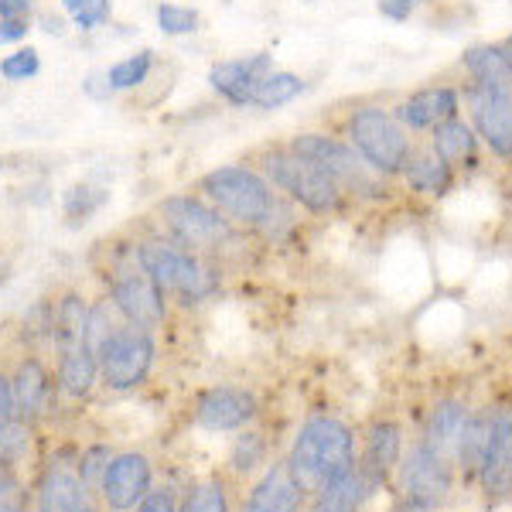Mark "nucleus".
I'll return each mask as SVG.
<instances>
[{
	"mask_svg": "<svg viewBox=\"0 0 512 512\" xmlns=\"http://www.w3.org/2000/svg\"><path fill=\"white\" fill-rule=\"evenodd\" d=\"M420 4H424V0H379V14L390 21H410V14H414Z\"/></svg>",
	"mask_w": 512,
	"mask_h": 512,
	"instance_id": "39",
	"label": "nucleus"
},
{
	"mask_svg": "<svg viewBox=\"0 0 512 512\" xmlns=\"http://www.w3.org/2000/svg\"><path fill=\"white\" fill-rule=\"evenodd\" d=\"M355 461H359V451H355L352 427L332 414H315L297 427L284 465L294 475V482L311 495L321 485L352 472Z\"/></svg>",
	"mask_w": 512,
	"mask_h": 512,
	"instance_id": "2",
	"label": "nucleus"
},
{
	"mask_svg": "<svg viewBox=\"0 0 512 512\" xmlns=\"http://www.w3.org/2000/svg\"><path fill=\"white\" fill-rule=\"evenodd\" d=\"M454 461L417 437L393 475L396 512H437L454 492Z\"/></svg>",
	"mask_w": 512,
	"mask_h": 512,
	"instance_id": "6",
	"label": "nucleus"
},
{
	"mask_svg": "<svg viewBox=\"0 0 512 512\" xmlns=\"http://www.w3.org/2000/svg\"><path fill=\"white\" fill-rule=\"evenodd\" d=\"M349 144L362 154V161L376 171V175L390 178L400 175L407 158L414 154L407 130L396 123L393 113L379 110V106H366L355 110L349 117Z\"/></svg>",
	"mask_w": 512,
	"mask_h": 512,
	"instance_id": "10",
	"label": "nucleus"
},
{
	"mask_svg": "<svg viewBox=\"0 0 512 512\" xmlns=\"http://www.w3.org/2000/svg\"><path fill=\"white\" fill-rule=\"evenodd\" d=\"M31 31V21H0V45H11V41H24Z\"/></svg>",
	"mask_w": 512,
	"mask_h": 512,
	"instance_id": "43",
	"label": "nucleus"
},
{
	"mask_svg": "<svg viewBox=\"0 0 512 512\" xmlns=\"http://www.w3.org/2000/svg\"><path fill=\"white\" fill-rule=\"evenodd\" d=\"M431 151L451 168H472L478 161V137L465 120L451 117L434 127L431 137Z\"/></svg>",
	"mask_w": 512,
	"mask_h": 512,
	"instance_id": "26",
	"label": "nucleus"
},
{
	"mask_svg": "<svg viewBox=\"0 0 512 512\" xmlns=\"http://www.w3.org/2000/svg\"><path fill=\"white\" fill-rule=\"evenodd\" d=\"M4 280H7V263L0 260V284H4Z\"/></svg>",
	"mask_w": 512,
	"mask_h": 512,
	"instance_id": "45",
	"label": "nucleus"
},
{
	"mask_svg": "<svg viewBox=\"0 0 512 512\" xmlns=\"http://www.w3.org/2000/svg\"><path fill=\"white\" fill-rule=\"evenodd\" d=\"M0 458L18 472L24 482L38 475L41 468V441H38V424H28V420L14 417L11 424L0 431Z\"/></svg>",
	"mask_w": 512,
	"mask_h": 512,
	"instance_id": "24",
	"label": "nucleus"
},
{
	"mask_svg": "<svg viewBox=\"0 0 512 512\" xmlns=\"http://www.w3.org/2000/svg\"><path fill=\"white\" fill-rule=\"evenodd\" d=\"M287 147H291L294 154H301L304 161L315 164L318 171H325V175L342 188V195L345 192L362 195V198L386 195L383 175H376V171L362 161V154L355 151L352 144H345V140L328 137V134H297L291 137Z\"/></svg>",
	"mask_w": 512,
	"mask_h": 512,
	"instance_id": "8",
	"label": "nucleus"
},
{
	"mask_svg": "<svg viewBox=\"0 0 512 512\" xmlns=\"http://www.w3.org/2000/svg\"><path fill=\"white\" fill-rule=\"evenodd\" d=\"M11 396H14V414L28 424H41L52 414L59 390H55V373L48 369V362L41 359V352L24 349L18 362L11 366Z\"/></svg>",
	"mask_w": 512,
	"mask_h": 512,
	"instance_id": "14",
	"label": "nucleus"
},
{
	"mask_svg": "<svg viewBox=\"0 0 512 512\" xmlns=\"http://www.w3.org/2000/svg\"><path fill=\"white\" fill-rule=\"evenodd\" d=\"M260 175L267 178L277 192H284L291 202L315 212V216H328V212H335L338 205H342V188H338L325 171H318L311 161L294 154L291 147H277V151L263 154Z\"/></svg>",
	"mask_w": 512,
	"mask_h": 512,
	"instance_id": "7",
	"label": "nucleus"
},
{
	"mask_svg": "<svg viewBox=\"0 0 512 512\" xmlns=\"http://www.w3.org/2000/svg\"><path fill=\"white\" fill-rule=\"evenodd\" d=\"M158 28L171 38L192 35V31H198V11L195 7H185V4H161L158 7Z\"/></svg>",
	"mask_w": 512,
	"mask_h": 512,
	"instance_id": "35",
	"label": "nucleus"
},
{
	"mask_svg": "<svg viewBox=\"0 0 512 512\" xmlns=\"http://www.w3.org/2000/svg\"><path fill=\"white\" fill-rule=\"evenodd\" d=\"M400 175L407 178V185L420 195H448V188L454 181V168L444 164L434 151H424V154H410Z\"/></svg>",
	"mask_w": 512,
	"mask_h": 512,
	"instance_id": "30",
	"label": "nucleus"
},
{
	"mask_svg": "<svg viewBox=\"0 0 512 512\" xmlns=\"http://www.w3.org/2000/svg\"><path fill=\"white\" fill-rule=\"evenodd\" d=\"M154 489V465L144 451H113L99 478V502L106 512H134V506Z\"/></svg>",
	"mask_w": 512,
	"mask_h": 512,
	"instance_id": "13",
	"label": "nucleus"
},
{
	"mask_svg": "<svg viewBox=\"0 0 512 512\" xmlns=\"http://www.w3.org/2000/svg\"><path fill=\"white\" fill-rule=\"evenodd\" d=\"M0 512H31V492L24 489L18 495H7V499H0Z\"/></svg>",
	"mask_w": 512,
	"mask_h": 512,
	"instance_id": "44",
	"label": "nucleus"
},
{
	"mask_svg": "<svg viewBox=\"0 0 512 512\" xmlns=\"http://www.w3.org/2000/svg\"><path fill=\"white\" fill-rule=\"evenodd\" d=\"M55 390L65 400H86L99 383V362L96 352L89 345H76V349H65L55 355Z\"/></svg>",
	"mask_w": 512,
	"mask_h": 512,
	"instance_id": "22",
	"label": "nucleus"
},
{
	"mask_svg": "<svg viewBox=\"0 0 512 512\" xmlns=\"http://www.w3.org/2000/svg\"><path fill=\"white\" fill-rule=\"evenodd\" d=\"M158 216L168 239L198 256L222 253L239 243V226H233L216 205H209L198 192H178L161 198Z\"/></svg>",
	"mask_w": 512,
	"mask_h": 512,
	"instance_id": "5",
	"label": "nucleus"
},
{
	"mask_svg": "<svg viewBox=\"0 0 512 512\" xmlns=\"http://www.w3.org/2000/svg\"><path fill=\"white\" fill-rule=\"evenodd\" d=\"M461 65L468 69V76L475 79V86H489V89H512V62L506 55V48L495 45H475L465 52Z\"/></svg>",
	"mask_w": 512,
	"mask_h": 512,
	"instance_id": "28",
	"label": "nucleus"
},
{
	"mask_svg": "<svg viewBox=\"0 0 512 512\" xmlns=\"http://www.w3.org/2000/svg\"><path fill=\"white\" fill-rule=\"evenodd\" d=\"M106 18H110V0H76L72 21L79 31H96L99 24H106Z\"/></svg>",
	"mask_w": 512,
	"mask_h": 512,
	"instance_id": "37",
	"label": "nucleus"
},
{
	"mask_svg": "<svg viewBox=\"0 0 512 512\" xmlns=\"http://www.w3.org/2000/svg\"><path fill=\"white\" fill-rule=\"evenodd\" d=\"M38 69H41V59L35 48H18V52L0 59V79H7V82H24V79L38 76Z\"/></svg>",
	"mask_w": 512,
	"mask_h": 512,
	"instance_id": "36",
	"label": "nucleus"
},
{
	"mask_svg": "<svg viewBox=\"0 0 512 512\" xmlns=\"http://www.w3.org/2000/svg\"><path fill=\"white\" fill-rule=\"evenodd\" d=\"M24 489H28V482H24V478L14 472L4 458H0V499H7V495H18Z\"/></svg>",
	"mask_w": 512,
	"mask_h": 512,
	"instance_id": "42",
	"label": "nucleus"
},
{
	"mask_svg": "<svg viewBox=\"0 0 512 512\" xmlns=\"http://www.w3.org/2000/svg\"><path fill=\"white\" fill-rule=\"evenodd\" d=\"M393 117L403 130H434L437 123L458 117V93L448 86L420 89V93H414L396 106Z\"/></svg>",
	"mask_w": 512,
	"mask_h": 512,
	"instance_id": "20",
	"label": "nucleus"
},
{
	"mask_svg": "<svg viewBox=\"0 0 512 512\" xmlns=\"http://www.w3.org/2000/svg\"><path fill=\"white\" fill-rule=\"evenodd\" d=\"M267 72H274V59L267 52H253L243 59H226L216 62L209 69V86L233 106H250L253 93L260 89V82Z\"/></svg>",
	"mask_w": 512,
	"mask_h": 512,
	"instance_id": "19",
	"label": "nucleus"
},
{
	"mask_svg": "<svg viewBox=\"0 0 512 512\" xmlns=\"http://www.w3.org/2000/svg\"><path fill=\"white\" fill-rule=\"evenodd\" d=\"M195 192L239 229H263L274 236V222H291L274 185L250 164H222V168L205 171Z\"/></svg>",
	"mask_w": 512,
	"mask_h": 512,
	"instance_id": "1",
	"label": "nucleus"
},
{
	"mask_svg": "<svg viewBox=\"0 0 512 512\" xmlns=\"http://www.w3.org/2000/svg\"><path fill=\"white\" fill-rule=\"evenodd\" d=\"M256 414H260V403L256 396L246 390V386H209L195 396V407H192V420L195 427L209 434H233L250 427Z\"/></svg>",
	"mask_w": 512,
	"mask_h": 512,
	"instance_id": "15",
	"label": "nucleus"
},
{
	"mask_svg": "<svg viewBox=\"0 0 512 512\" xmlns=\"http://www.w3.org/2000/svg\"><path fill=\"white\" fill-rule=\"evenodd\" d=\"M110 458H113L110 444H89V448H82L76 454V468H79L82 482H86L96 495H99V478H103L106 465H110Z\"/></svg>",
	"mask_w": 512,
	"mask_h": 512,
	"instance_id": "34",
	"label": "nucleus"
},
{
	"mask_svg": "<svg viewBox=\"0 0 512 512\" xmlns=\"http://www.w3.org/2000/svg\"><path fill=\"white\" fill-rule=\"evenodd\" d=\"M31 512H103V502L82 482L76 458L55 454L31 478Z\"/></svg>",
	"mask_w": 512,
	"mask_h": 512,
	"instance_id": "11",
	"label": "nucleus"
},
{
	"mask_svg": "<svg viewBox=\"0 0 512 512\" xmlns=\"http://www.w3.org/2000/svg\"><path fill=\"white\" fill-rule=\"evenodd\" d=\"M154 355H158L154 332L123 321V325L113 328L110 338H106V342L99 345V352H96L99 383H103L110 393L137 390V386L147 383V376H151Z\"/></svg>",
	"mask_w": 512,
	"mask_h": 512,
	"instance_id": "9",
	"label": "nucleus"
},
{
	"mask_svg": "<svg viewBox=\"0 0 512 512\" xmlns=\"http://www.w3.org/2000/svg\"><path fill=\"white\" fill-rule=\"evenodd\" d=\"M373 492V482L355 465L352 472H345L342 478L311 492L308 502H304V512H362V506L373 499Z\"/></svg>",
	"mask_w": 512,
	"mask_h": 512,
	"instance_id": "21",
	"label": "nucleus"
},
{
	"mask_svg": "<svg viewBox=\"0 0 512 512\" xmlns=\"http://www.w3.org/2000/svg\"><path fill=\"white\" fill-rule=\"evenodd\" d=\"M178 506H181V495L171 485H154L134 506V512H178Z\"/></svg>",
	"mask_w": 512,
	"mask_h": 512,
	"instance_id": "38",
	"label": "nucleus"
},
{
	"mask_svg": "<svg viewBox=\"0 0 512 512\" xmlns=\"http://www.w3.org/2000/svg\"><path fill=\"white\" fill-rule=\"evenodd\" d=\"M304 502H308V492L294 482L284 461H274L256 475L236 512H304Z\"/></svg>",
	"mask_w": 512,
	"mask_h": 512,
	"instance_id": "18",
	"label": "nucleus"
},
{
	"mask_svg": "<svg viewBox=\"0 0 512 512\" xmlns=\"http://www.w3.org/2000/svg\"><path fill=\"white\" fill-rule=\"evenodd\" d=\"M465 103L472 113V127L489 144V151L512 158V89H489L472 82Z\"/></svg>",
	"mask_w": 512,
	"mask_h": 512,
	"instance_id": "16",
	"label": "nucleus"
},
{
	"mask_svg": "<svg viewBox=\"0 0 512 512\" xmlns=\"http://www.w3.org/2000/svg\"><path fill=\"white\" fill-rule=\"evenodd\" d=\"M137 250H140V260H144L147 274H151L158 291L164 294V301L202 304L216 294V287H219L216 270L205 263V256L185 250L175 239H168V236L140 239Z\"/></svg>",
	"mask_w": 512,
	"mask_h": 512,
	"instance_id": "4",
	"label": "nucleus"
},
{
	"mask_svg": "<svg viewBox=\"0 0 512 512\" xmlns=\"http://www.w3.org/2000/svg\"><path fill=\"white\" fill-rule=\"evenodd\" d=\"M502 48H506V55H509V62H512V35L506 38V45H502Z\"/></svg>",
	"mask_w": 512,
	"mask_h": 512,
	"instance_id": "46",
	"label": "nucleus"
},
{
	"mask_svg": "<svg viewBox=\"0 0 512 512\" xmlns=\"http://www.w3.org/2000/svg\"><path fill=\"white\" fill-rule=\"evenodd\" d=\"M93 304L79 291H62L52 301V352L59 355L65 349L86 345V321Z\"/></svg>",
	"mask_w": 512,
	"mask_h": 512,
	"instance_id": "23",
	"label": "nucleus"
},
{
	"mask_svg": "<svg viewBox=\"0 0 512 512\" xmlns=\"http://www.w3.org/2000/svg\"><path fill=\"white\" fill-rule=\"evenodd\" d=\"M270 465V444L260 431L243 427L226 454V478H253Z\"/></svg>",
	"mask_w": 512,
	"mask_h": 512,
	"instance_id": "27",
	"label": "nucleus"
},
{
	"mask_svg": "<svg viewBox=\"0 0 512 512\" xmlns=\"http://www.w3.org/2000/svg\"><path fill=\"white\" fill-rule=\"evenodd\" d=\"M18 417L14 414V396H11V376L7 369H0V431H4L11 420Z\"/></svg>",
	"mask_w": 512,
	"mask_h": 512,
	"instance_id": "41",
	"label": "nucleus"
},
{
	"mask_svg": "<svg viewBox=\"0 0 512 512\" xmlns=\"http://www.w3.org/2000/svg\"><path fill=\"white\" fill-rule=\"evenodd\" d=\"M304 93V79L294 76V72H267L260 82V89L253 93V103L256 110H280V106L294 103L297 96Z\"/></svg>",
	"mask_w": 512,
	"mask_h": 512,
	"instance_id": "31",
	"label": "nucleus"
},
{
	"mask_svg": "<svg viewBox=\"0 0 512 512\" xmlns=\"http://www.w3.org/2000/svg\"><path fill=\"white\" fill-rule=\"evenodd\" d=\"M178 512H236L233 506V485H229L226 472H212L195 478L181 495Z\"/></svg>",
	"mask_w": 512,
	"mask_h": 512,
	"instance_id": "29",
	"label": "nucleus"
},
{
	"mask_svg": "<svg viewBox=\"0 0 512 512\" xmlns=\"http://www.w3.org/2000/svg\"><path fill=\"white\" fill-rule=\"evenodd\" d=\"M468 403L465 400H437L431 407V414H427V424L424 431H420V441L431 444L434 451L448 454V458L454 461V448H458L461 441V431H465L468 424Z\"/></svg>",
	"mask_w": 512,
	"mask_h": 512,
	"instance_id": "25",
	"label": "nucleus"
},
{
	"mask_svg": "<svg viewBox=\"0 0 512 512\" xmlns=\"http://www.w3.org/2000/svg\"><path fill=\"white\" fill-rule=\"evenodd\" d=\"M106 202H110V192H106V188H96V185H86V181H82V185H72L69 192H65L62 212L72 226H79V222L93 219Z\"/></svg>",
	"mask_w": 512,
	"mask_h": 512,
	"instance_id": "32",
	"label": "nucleus"
},
{
	"mask_svg": "<svg viewBox=\"0 0 512 512\" xmlns=\"http://www.w3.org/2000/svg\"><path fill=\"white\" fill-rule=\"evenodd\" d=\"M400 458H403V427L386 417L373 420L355 465H359V472L373 482L376 492L383 489L386 482H393L396 468H400Z\"/></svg>",
	"mask_w": 512,
	"mask_h": 512,
	"instance_id": "17",
	"label": "nucleus"
},
{
	"mask_svg": "<svg viewBox=\"0 0 512 512\" xmlns=\"http://www.w3.org/2000/svg\"><path fill=\"white\" fill-rule=\"evenodd\" d=\"M103 280H106V297L117 304L123 321L147 328V332H158L164 321H168V301H164L158 284L147 274L137 243H120L113 250H106Z\"/></svg>",
	"mask_w": 512,
	"mask_h": 512,
	"instance_id": "3",
	"label": "nucleus"
},
{
	"mask_svg": "<svg viewBox=\"0 0 512 512\" xmlns=\"http://www.w3.org/2000/svg\"><path fill=\"white\" fill-rule=\"evenodd\" d=\"M35 0H0V21H31Z\"/></svg>",
	"mask_w": 512,
	"mask_h": 512,
	"instance_id": "40",
	"label": "nucleus"
},
{
	"mask_svg": "<svg viewBox=\"0 0 512 512\" xmlns=\"http://www.w3.org/2000/svg\"><path fill=\"white\" fill-rule=\"evenodd\" d=\"M475 482L489 499H509L512 495V403L489 407V431H485Z\"/></svg>",
	"mask_w": 512,
	"mask_h": 512,
	"instance_id": "12",
	"label": "nucleus"
},
{
	"mask_svg": "<svg viewBox=\"0 0 512 512\" xmlns=\"http://www.w3.org/2000/svg\"><path fill=\"white\" fill-rule=\"evenodd\" d=\"M151 65H154V52H137V55H130V59L110 65V69H106L110 89H113V93H127V89H137L140 82L151 76Z\"/></svg>",
	"mask_w": 512,
	"mask_h": 512,
	"instance_id": "33",
	"label": "nucleus"
}]
</instances>
